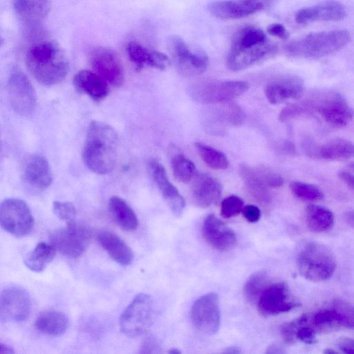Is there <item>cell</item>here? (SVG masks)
<instances>
[{
    "label": "cell",
    "mask_w": 354,
    "mask_h": 354,
    "mask_svg": "<svg viewBox=\"0 0 354 354\" xmlns=\"http://www.w3.org/2000/svg\"><path fill=\"white\" fill-rule=\"evenodd\" d=\"M283 118L290 121L304 115H317L327 124L342 127L353 119V110L339 93L321 91L282 111Z\"/></svg>",
    "instance_id": "6da1fadb"
},
{
    "label": "cell",
    "mask_w": 354,
    "mask_h": 354,
    "mask_svg": "<svg viewBox=\"0 0 354 354\" xmlns=\"http://www.w3.org/2000/svg\"><path fill=\"white\" fill-rule=\"evenodd\" d=\"M118 144V134L113 128L101 121H91L82 150L84 162L96 174L111 173L116 162Z\"/></svg>",
    "instance_id": "7a4b0ae2"
},
{
    "label": "cell",
    "mask_w": 354,
    "mask_h": 354,
    "mask_svg": "<svg viewBox=\"0 0 354 354\" xmlns=\"http://www.w3.org/2000/svg\"><path fill=\"white\" fill-rule=\"evenodd\" d=\"M26 64L34 78L45 86L61 83L69 71L66 53L52 41L34 44L26 53Z\"/></svg>",
    "instance_id": "3957f363"
},
{
    "label": "cell",
    "mask_w": 354,
    "mask_h": 354,
    "mask_svg": "<svg viewBox=\"0 0 354 354\" xmlns=\"http://www.w3.org/2000/svg\"><path fill=\"white\" fill-rule=\"evenodd\" d=\"M275 51L265 32L258 27L241 28L234 37L226 63L232 71L245 69L270 56Z\"/></svg>",
    "instance_id": "277c9868"
},
{
    "label": "cell",
    "mask_w": 354,
    "mask_h": 354,
    "mask_svg": "<svg viewBox=\"0 0 354 354\" xmlns=\"http://www.w3.org/2000/svg\"><path fill=\"white\" fill-rule=\"evenodd\" d=\"M345 30L311 33L290 42L286 51L290 56L301 58H320L335 53L350 41Z\"/></svg>",
    "instance_id": "5b68a950"
},
{
    "label": "cell",
    "mask_w": 354,
    "mask_h": 354,
    "mask_svg": "<svg viewBox=\"0 0 354 354\" xmlns=\"http://www.w3.org/2000/svg\"><path fill=\"white\" fill-rule=\"evenodd\" d=\"M296 265L304 278L317 282L327 280L333 275L337 260L335 254L325 245L307 241L298 250Z\"/></svg>",
    "instance_id": "8992f818"
},
{
    "label": "cell",
    "mask_w": 354,
    "mask_h": 354,
    "mask_svg": "<svg viewBox=\"0 0 354 354\" xmlns=\"http://www.w3.org/2000/svg\"><path fill=\"white\" fill-rule=\"evenodd\" d=\"M249 88L245 81L208 80L194 84L189 90L191 97L201 104H214L230 102Z\"/></svg>",
    "instance_id": "52a82bcc"
},
{
    "label": "cell",
    "mask_w": 354,
    "mask_h": 354,
    "mask_svg": "<svg viewBox=\"0 0 354 354\" xmlns=\"http://www.w3.org/2000/svg\"><path fill=\"white\" fill-rule=\"evenodd\" d=\"M154 316L151 297L145 293L135 296L120 317V331L134 337L145 334L151 327Z\"/></svg>",
    "instance_id": "ba28073f"
},
{
    "label": "cell",
    "mask_w": 354,
    "mask_h": 354,
    "mask_svg": "<svg viewBox=\"0 0 354 354\" xmlns=\"http://www.w3.org/2000/svg\"><path fill=\"white\" fill-rule=\"evenodd\" d=\"M0 225L17 237L31 232L34 218L26 203L19 198H7L0 204Z\"/></svg>",
    "instance_id": "9c48e42d"
},
{
    "label": "cell",
    "mask_w": 354,
    "mask_h": 354,
    "mask_svg": "<svg viewBox=\"0 0 354 354\" xmlns=\"http://www.w3.org/2000/svg\"><path fill=\"white\" fill-rule=\"evenodd\" d=\"M88 230L74 221L57 229L50 235L51 244L64 256L77 259L84 253L90 242Z\"/></svg>",
    "instance_id": "30bf717a"
},
{
    "label": "cell",
    "mask_w": 354,
    "mask_h": 354,
    "mask_svg": "<svg viewBox=\"0 0 354 354\" xmlns=\"http://www.w3.org/2000/svg\"><path fill=\"white\" fill-rule=\"evenodd\" d=\"M239 172L252 196L261 202L269 200L268 188L279 187L283 184L281 176L266 166L243 163L239 165Z\"/></svg>",
    "instance_id": "8fae6325"
},
{
    "label": "cell",
    "mask_w": 354,
    "mask_h": 354,
    "mask_svg": "<svg viewBox=\"0 0 354 354\" xmlns=\"http://www.w3.org/2000/svg\"><path fill=\"white\" fill-rule=\"evenodd\" d=\"M7 88L9 101L15 111L23 116L32 115L37 107L36 92L20 68L17 67L11 71Z\"/></svg>",
    "instance_id": "7c38bea8"
},
{
    "label": "cell",
    "mask_w": 354,
    "mask_h": 354,
    "mask_svg": "<svg viewBox=\"0 0 354 354\" xmlns=\"http://www.w3.org/2000/svg\"><path fill=\"white\" fill-rule=\"evenodd\" d=\"M255 303L259 313L263 316L279 315L301 306L292 297L287 285L281 281L269 282L260 292Z\"/></svg>",
    "instance_id": "4fadbf2b"
},
{
    "label": "cell",
    "mask_w": 354,
    "mask_h": 354,
    "mask_svg": "<svg viewBox=\"0 0 354 354\" xmlns=\"http://www.w3.org/2000/svg\"><path fill=\"white\" fill-rule=\"evenodd\" d=\"M167 48L181 73L196 75L206 71L209 59L202 50L192 49L180 37L172 35L168 38Z\"/></svg>",
    "instance_id": "5bb4252c"
},
{
    "label": "cell",
    "mask_w": 354,
    "mask_h": 354,
    "mask_svg": "<svg viewBox=\"0 0 354 354\" xmlns=\"http://www.w3.org/2000/svg\"><path fill=\"white\" fill-rule=\"evenodd\" d=\"M202 113V124L210 134L221 136L229 127H236L243 122L244 115L241 108L230 102L216 104Z\"/></svg>",
    "instance_id": "9a60e30c"
},
{
    "label": "cell",
    "mask_w": 354,
    "mask_h": 354,
    "mask_svg": "<svg viewBox=\"0 0 354 354\" xmlns=\"http://www.w3.org/2000/svg\"><path fill=\"white\" fill-rule=\"evenodd\" d=\"M191 320L203 334L217 333L220 326L219 299L216 293L209 292L198 297L191 308Z\"/></svg>",
    "instance_id": "2e32d148"
},
{
    "label": "cell",
    "mask_w": 354,
    "mask_h": 354,
    "mask_svg": "<svg viewBox=\"0 0 354 354\" xmlns=\"http://www.w3.org/2000/svg\"><path fill=\"white\" fill-rule=\"evenodd\" d=\"M315 328L326 331L337 328H353V307L343 300H335L328 307L322 308L309 317Z\"/></svg>",
    "instance_id": "e0dca14e"
},
{
    "label": "cell",
    "mask_w": 354,
    "mask_h": 354,
    "mask_svg": "<svg viewBox=\"0 0 354 354\" xmlns=\"http://www.w3.org/2000/svg\"><path fill=\"white\" fill-rule=\"evenodd\" d=\"M89 62L94 72L108 84L117 87L123 84V66L114 50L105 46L96 47L91 52Z\"/></svg>",
    "instance_id": "ac0fdd59"
},
{
    "label": "cell",
    "mask_w": 354,
    "mask_h": 354,
    "mask_svg": "<svg viewBox=\"0 0 354 354\" xmlns=\"http://www.w3.org/2000/svg\"><path fill=\"white\" fill-rule=\"evenodd\" d=\"M30 310V299L24 289L10 287L0 293L1 320L24 321L28 317Z\"/></svg>",
    "instance_id": "d6986e66"
},
{
    "label": "cell",
    "mask_w": 354,
    "mask_h": 354,
    "mask_svg": "<svg viewBox=\"0 0 354 354\" xmlns=\"http://www.w3.org/2000/svg\"><path fill=\"white\" fill-rule=\"evenodd\" d=\"M304 93L302 80L295 75H283L270 82L265 94L270 104H278L292 100H298Z\"/></svg>",
    "instance_id": "ffe728a7"
},
{
    "label": "cell",
    "mask_w": 354,
    "mask_h": 354,
    "mask_svg": "<svg viewBox=\"0 0 354 354\" xmlns=\"http://www.w3.org/2000/svg\"><path fill=\"white\" fill-rule=\"evenodd\" d=\"M202 233L209 245L221 252L231 250L236 242L234 232L213 214L204 219Z\"/></svg>",
    "instance_id": "44dd1931"
},
{
    "label": "cell",
    "mask_w": 354,
    "mask_h": 354,
    "mask_svg": "<svg viewBox=\"0 0 354 354\" xmlns=\"http://www.w3.org/2000/svg\"><path fill=\"white\" fill-rule=\"evenodd\" d=\"M263 7L259 0H219L210 3L208 9L218 19L233 20L250 16Z\"/></svg>",
    "instance_id": "7402d4cb"
},
{
    "label": "cell",
    "mask_w": 354,
    "mask_h": 354,
    "mask_svg": "<svg viewBox=\"0 0 354 354\" xmlns=\"http://www.w3.org/2000/svg\"><path fill=\"white\" fill-rule=\"evenodd\" d=\"M149 168L153 181L170 209L176 216H180L185 207V201L168 179L165 167L153 160L149 162Z\"/></svg>",
    "instance_id": "603a6c76"
},
{
    "label": "cell",
    "mask_w": 354,
    "mask_h": 354,
    "mask_svg": "<svg viewBox=\"0 0 354 354\" xmlns=\"http://www.w3.org/2000/svg\"><path fill=\"white\" fill-rule=\"evenodd\" d=\"M347 15L344 6L336 1H326L297 11L295 21L304 24L315 21H337Z\"/></svg>",
    "instance_id": "cb8c5ba5"
},
{
    "label": "cell",
    "mask_w": 354,
    "mask_h": 354,
    "mask_svg": "<svg viewBox=\"0 0 354 354\" xmlns=\"http://www.w3.org/2000/svg\"><path fill=\"white\" fill-rule=\"evenodd\" d=\"M127 52L129 59L137 71H141L147 66L163 71L170 64L169 57L165 53L149 50L136 41L128 43Z\"/></svg>",
    "instance_id": "d4e9b609"
},
{
    "label": "cell",
    "mask_w": 354,
    "mask_h": 354,
    "mask_svg": "<svg viewBox=\"0 0 354 354\" xmlns=\"http://www.w3.org/2000/svg\"><path fill=\"white\" fill-rule=\"evenodd\" d=\"M194 178L192 187L194 203L198 207L206 208L216 203L222 194L221 183L207 174H199Z\"/></svg>",
    "instance_id": "484cf974"
},
{
    "label": "cell",
    "mask_w": 354,
    "mask_h": 354,
    "mask_svg": "<svg viewBox=\"0 0 354 354\" xmlns=\"http://www.w3.org/2000/svg\"><path fill=\"white\" fill-rule=\"evenodd\" d=\"M24 178L32 187L44 189L53 181V175L46 158L39 154L30 156L24 166Z\"/></svg>",
    "instance_id": "4316f807"
},
{
    "label": "cell",
    "mask_w": 354,
    "mask_h": 354,
    "mask_svg": "<svg viewBox=\"0 0 354 354\" xmlns=\"http://www.w3.org/2000/svg\"><path fill=\"white\" fill-rule=\"evenodd\" d=\"M75 89L95 102L104 100L109 93L108 83L98 74L88 70L78 71L73 77Z\"/></svg>",
    "instance_id": "83f0119b"
},
{
    "label": "cell",
    "mask_w": 354,
    "mask_h": 354,
    "mask_svg": "<svg viewBox=\"0 0 354 354\" xmlns=\"http://www.w3.org/2000/svg\"><path fill=\"white\" fill-rule=\"evenodd\" d=\"M97 241L111 258L124 266L130 265L133 260L131 248L116 234L107 231L98 234Z\"/></svg>",
    "instance_id": "f1b7e54d"
},
{
    "label": "cell",
    "mask_w": 354,
    "mask_h": 354,
    "mask_svg": "<svg viewBox=\"0 0 354 354\" xmlns=\"http://www.w3.org/2000/svg\"><path fill=\"white\" fill-rule=\"evenodd\" d=\"M19 17L30 24L40 22L50 10V0H12Z\"/></svg>",
    "instance_id": "f546056e"
},
{
    "label": "cell",
    "mask_w": 354,
    "mask_h": 354,
    "mask_svg": "<svg viewBox=\"0 0 354 354\" xmlns=\"http://www.w3.org/2000/svg\"><path fill=\"white\" fill-rule=\"evenodd\" d=\"M35 327L41 333L59 336L66 332L68 327V319L65 314L57 310H46L36 319Z\"/></svg>",
    "instance_id": "4dcf8cb0"
},
{
    "label": "cell",
    "mask_w": 354,
    "mask_h": 354,
    "mask_svg": "<svg viewBox=\"0 0 354 354\" xmlns=\"http://www.w3.org/2000/svg\"><path fill=\"white\" fill-rule=\"evenodd\" d=\"M353 152V145L351 141L336 138L318 147L313 153L325 160H344L351 158Z\"/></svg>",
    "instance_id": "1f68e13d"
},
{
    "label": "cell",
    "mask_w": 354,
    "mask_h": 354,
    "mask_svg": "<svg viewBox=\"0 0 354 354\" xmlns=\"http://www.w3.org/2000/svg\"><path fill=\"white\" fill-rule=\"evenodd\" d=\"M109 207L115 221L122 230L134 231L138 228V217L124 199L112 196L109 199Z\"/></svg>",
    "instance_id": "d6a6232c"
},
{
    "label": "cell",
    "mask_w": 354,
    "mask_h": 354,
    "mask_svg": "<svg viewBox=\"0 0 354 354\" xmlns=\"http://www.w3.org/2000/svg\"><path fill=\"white\" fill-rule=\"evenodd\" d=\"M305 221L307 227L314 232H324L330 230L334 224V215L326 207L317 205H310L305 210Z\"/></svg>",
    "instance_id": "836d02e7"
},
{
    "label": "cell",
    "mask_w": 354,
    "mask_h": 354,
    "mask_svg": "<svg viewBox=\"0 0 354 354\" xmlns=\"http://www.w3.org/2000/svg\"><path fill=\"white\" fill-rule=\"evenodd\" d=\"M57 250L51 243L40 242L25 260L26 266L34 272H41L54 259Z\"/></svg>",
    "instance_id": "e575fe53"
},
{
    "label": "cell",
    "mask_w": 354,
    "mask_h": 354,
    "mask_svg": "<svg viewBox=\"0 0 354 354\" xmlns=\"http://www.w3.org/2000/svg\"><path fill=\"white\" fill-rule=\"evenodd\" d=\"M195 147L201 159L209 167L216 170H224L228 167L229 160L222 151L201 142H196Z\"/></svg>",
    "instance_id": "d590c367"
},
{
    "label": "cell",
    "mask_w": 354,
    "mask_h": 354,
    "mask_svg": "<svg viewBox=\"0 0 354 354\" xmlns=\"http://www.w3.org/2000/svg\"><path fill=\"white\" fill-rule=\"evenodd\" d=\"M173 174L178 181L187 183L196 174L194 162L182 154L175 155L171 161Z\"/></svg>",
    "instance_id": "8d00e7d4"
},
{
    "label": "cell",
    "mask_w": 354,
    "mask_h": 354,
    "mask_svg": "<svg viewBox=\"0 0 354 354\" xmlns=\"http://www.w3.org/2000/svg\"><path fill=\"white\" fill-rule=\"evenodd\" d=\"M270 282L265 271H258L250 275L244 285V295L251 303H255L259 295Z\"/></svg>",
    "instance_id": "74e56055"
},
{
    "label": "cell",
    "mask_w": 354,
    "mask_h": 354,
    "mask_svg": "<svg viewBox=\"0 0 354 354\" xmlns=\"http://www.w3.org/2000/svg\"><path fill=\"white\" fill-rule=\"evenodd\" d=\"M292 194L299 199L305 201L315 202L324 198V194L315 185L300 182L293 181L290 184Z\"/></svg>",
    "instance_id": "f35d334b"
},
{
    "label": "cell",
    "mask_w": 354,
    "mask_h": 354,
    "mask_svg": "<svg viewBox=\"0 0 354 354\" xmlns=\"http://www.w3.org/2000/svg\"><path fill=\"white\" fill-rule=\"evenodd\" d=\"M243 207L244 202L240 197L231 195L221 202V214L223 217L229 218L240 214Z\"/></svg>",
    "instance_id": "ab89813d"
},
{
    "label": "cell",
    "mask_w": 354,
    "mask_h": 354,
    "mask_svg": "<svg viewBox=\"0 0 354 354\" xmlns=\"http://www.w3.org/2000/svg\"><path fill=\"white\" fill-rule=\"evenodd\" d=\"M309 315L304 314L301 317L287 322L281 326V333L283 341L288 344H293L296 342L295 333L299 327L308 321Z\"/></svg>",
    "instance_id": "60d3db41"
},
{
    "label": "cell",
    "mask_w": 354,
    "mask_h": 354,
    "mask_svg": "<svg viewBox=\"0 0 354 354\" xmlns=\"http://www.w3.org/2000/svg\"><path fill=\"white\" fill-rule=\"evenodd\" d=\"M53 210L57 217L66 223L75 221L76 210L71 202L55 201L53 204Z\"/></svg>",
    "instance_id": "b9f144b4"
},
{
    "label": "cell",
    "mask_w": 354,
    "mask_h": 354,
    "mask_svg": "<svg viewBox=\"0 0 354 354\" xmlns=\"http://www.w3.org/2000/svg\"><path fill=\"white\" fill-rule=\"evenodd\" d=\"M308 321L299 327L295 333V339L307 344H313L316 342L315 331L313 327L307 325Z\"/></svg>",
    "instance_id": "7bdbcfd3"
},
{
    "label": "cell",
    "mask_w": 354,
    "mask_h": 354,
    "mask_svg": "<svg viewBox=\"0 0 354 354\" xmlns=\"http://www.w3.org/2000/svg\"><path fill=\"white\" fill-rule=\"evenodd\" d=\"M242 212L245 218L250 223H256L261 218V211L259 208L254 205L244 206Z\"/></svg>",
    "instance_id": "ee69618b"
},
{
    "label": "cell",
    "mask_w": 354,
    "mask_h": 354,
    "mask_svg": "<svg viewBox=\"0 0 354 354\" xmlns=\"http://www.w3.org/2000/svg\"><path fill=\"white\" fill-rule=\"evenodd\" d=\"M267 32L276 37L286 39L289 37V33L285 26L279 23H273L267 27Z\"/></svg>",
    "instance_id": "f6af8a7d"
},
{
    "label": "cell",
    "mask_w": 354,
    "mask_h": 354,
    "mask_svg": "<svg viewBox=\"0 0 354 354\" xmlns=\"http://www.w3.org/2000/svg\"><path fill=\"white\" fill-rule=\"evenodd\" d=\"M159 344L157 340L152 337H148L142 344L140 347V353H151L158 352Z\"/></svg>",
    "instance_id": "bcb514c9"
},
{
    "label": "cell",
    "mask_w": 354,
    "mask_h": 354,
    "mask_svg": "<svg viewBox=\"0 0 354 354\" xmlns=\"http://www.w3.org/2000/svg\"><path fill=\"white\" fill-rule=\"evenodd\" d=\"M337 346L344 353L353 354L354 353V342L351 338L342 337L337 341Z\"/></svg>",
    "instance_id": "7dc6e473"
},
{
    "label": "cell",
    "mask_w": 354,
    "mask_h": 354,
    "mask_svg": "<svg viewBox=\"0 0 354 354\" xmlns=\"http://www.w3.org/2000/svg\"><path fill=\"white\" fill-rule=\"evenodd\" d=\"M339 176L342 180H343L348 187L351 189H353L354 185V177L353 169L351 170L344 169L339 173Z\"/></svg>",
    "instance_id": "c3c4849f"
},
{
    "label": "cell",
    "mask_w": 354,
    "mask_h": 354,
    "mask_svg": "<svg viewBox=\"0 0 354 354\" xmlns=\"http://www.w3.org/2000/svg\"><path fill=\"white\" fill-rule=\"evenodd\" d=\"M266 353H283L285 351L279 345L272 344L270 346L266 352Z\"/></svg>",
    "instance_id": "681fc988"
},
{
    "label": "cell",
    "mask_w": 354,
    "mask_h": 354,
    "mask_svg": "<svg viewBox=\"0 0 354 354\" xmlns=\"http://www.w3.org/2000/svg\"><path fill=\"white\" fill-rule=\"evenodd\" d=\"M15 351L8 345L0 342V354H12Z\"/></svg>",
    "instance_id": "f907efd6"
},
{
    "label": "cell",
    "mask_w": 354,
    "mask_h": 354,
    "mask_svg": "<svg viewBox=\"0 0 354 354\" xmlns=\"http://www.w3.org/2000/svg\"><path fill=\"white\" fill-rule=\"evenodd\" d=\"M283 150L286 153H293L295 151V147L293 146L292 143L290 142H286L283 145Z\"/></svg>",
    "instance_id": "816d5d0a"
},
{
    "label": "cell",
    "mask_w": 354,
    "mask_h": 354,
    "mask_svg": "<svg viewBox=\"0 0 354 354\" xmlns=\"http://www.w3.org/2000/svg\"><path fill=\"white\" fill-rule=\"evenodd\" d=\"M224 353H241V351L240 350L239 348L238 347H236V346H231V347H228L227 348H225V350L224 351Z\"/></svg>",
    "instance_id": "f5cc1de1"
},
{
    "label": "cell",
    "mask_w": 354,
    "mask_h": 354,
    "mask_svg": "<svg viewBox=\"0 0 354 354\" xmlns=\"http://www.w3.org/2000/svg\"><path fill=\"white\" fill-rule=\"evenodd\" d=\"M346 221L351 227L353 226V214L352 211L347 212L346 214Z\"/></svg>",
    "instance_id": "db71d44e"
},
{
    "label": "cell",
    "mask_w": 354,
    "mask_h": 354,
    "mask_svg": "<svg viewBox=\"0 0 354 354\" xmlns=\"http://www.w3.org/2000/svg\"><path fill=\"white\" fill-rule=\"evenodd\" d=\"M169 353L171 354H179L180 353V351L178 349V348H171L169 351Z\"/></svg>",
    "instance_id": "11a10c76"
},
{
    "label": "cell",
    "mask_w": 354,
    "mask_h": 354,
    "mask_svg": "<svg viewBox=\"0 0 354 354\" xmlns=\"http://www.w3.org/2000/svg\"><path fill=\"white\" fill-rule=\"evenodd\" d=\"M324 353L332 354V353H337V351L332 350L330 348H327L324 351Z\"/></svg>",
    "instance_id": "9f6ffc18"
},
{
    "label": "cell",
    "mask_w": 354,
    "mask_h": 354,
    "mask_svg": "<svg viewBox=\"0 0 354 354\" xmlns=\"http://www.w3.org/2000/svg\"><path fill=\"white\" fill-rule=\"evenodd\" d=\"M3 43H4V39L0 32V47L3 45Z\"/></svg>",
    "instance_id": "6f0895ef"
},
{
    "label": "cell",
    "mask_w": 354,
    "mask_h": 354,
    "mask_svg": "<svg viewBox=\"0 0 354 354\" xmlns=\"http://www.w3.org/2000/svg\"><path fill=\"white\" fill-rule=\"evenodd\" d=\"M0 149H1V136H0Z\"/></svg>",
    "instance_id": "680465c9"
}]
</instances>
